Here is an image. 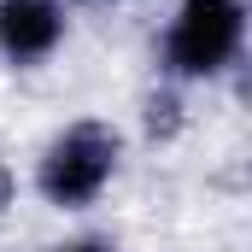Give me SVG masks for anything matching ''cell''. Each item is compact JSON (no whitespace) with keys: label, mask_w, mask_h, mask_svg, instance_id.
Here are the masks:
<instances>
[{"label":"cell","mask_w":252,"mask_h":252,"mask_svg":"<svg viewBox=\"0 0 252 252\" xmlns=\"http://www.w3.org/2000/svg\"><path fill=\"white\" fill-rule=\"evenodd\" d=\"M0 205H6V170H0Z\"/></svg>","instance_id":"4"},{"label":"cell","mask_w":252,"mask_h":252,"mask_svg":"<svg viewBox=\"0 0 252 252\" xmlns=\"http://www.w3.org/2000/svg\"><path fill=\"white\" fill-rule=\"evenodd\" d=\"M70 252H106V247H70Z\"/></svg>","instance_id":"5"},{"label":"cell","mask_w":252,"mask_h":252,"mask_svg":"<svg viewBox=\"0 0 252 252\" xmlns=\"http://www.w3.org/2000/svg\"><path fill=\"white\" fill-rule=\"evenodd\" d=\"M241 47V0H188L176 30H170V64L188 76L223 70Z\"/></svg>","instance_id":"2"},{"label":"cell","mask_w":252,"mask_h":252,"mask_svg":"<svg viewBox=\"0 0 252 252\" xmlns=\"http://www.w3.org/2000/svg\"><path fill=\"white\" fill-rule=\"evenodd\" d=\"M59 41V6L53 0H0V47L12 59H41Z\"/></svg>","instance_id":"3"},{"label":"cell","mask_w":252,"mask_h":252,"mask_svg":"<svg viewBox=\"0 0 252 252\" xmlns=\"http://www.w3.org/2000/svg\"><path fill=\"white\" fill-rule=\"evenodd\" d=\"M118 158V141L100 124H76L64 141H53V153L41 158V193L53 205H88L94 193L106 188Z\"/></svg>","instance_id":"1"}]
</instances>
